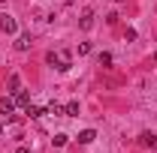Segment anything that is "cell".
I'll use <instances>...</instances> for the list:
<instances>
[{"label":"cell","mask_w":157,"mask_h":153,"mask_svg":"<svg viewBox=\"0 0 157 153\" xmlns=\"http://www.w3.org/2000/svg\"><path fill=\"white\" fill-rule=\"evenodd\" d=\"M63 111H67V117H76V114H78V102H70Z\"/></svg>","instance_id":"ba28073f"},{"label":"cell","mask_w":157,"mask_h":153,"mask_svg":"<svg viewBox=\"0 0 157 153\" xmlns=\"http://www.w3.org/2000/svg\"><path fill=\"white\" fill-rule=\"evenodd\" d=\"M67 141H70V138H67V135H63V132H58V135H55V147H63Z\"/></svg>","instance_id":"30bf717a"},{"label":"cell","mask_w":157,"mask_h":153,"mask_svg":"<svg viewBox=\"0 0 157 153\" xmlns=\"http://www.w3.org/2000/svg\"><path fill=\"white\" fill-rule=\"evenodd\" d=\"M94 138H97V132H94V129H85V132H78V141H82V144H91Z\"/></svg>","instance_id":"8992f818"},{"label":"cell","mask_w":157,"mask_h":153,"mask_svg":"<svg viewBox=\"0 0 157 153\" xmlns=\"http://www.w3.org/2000/svg\"><path fill=\"white\" fill-rule=\"evenodd\" d=\"M48 114H55V117H60V114H67V111H63V108H60L58 102H52V105H48Z\"/></svg>","instance_id":"52a82bcc"},{"label":"cell","mask_w":157,"mask_h":153,"mask_svg":"<svg viewBox=\"0 0 157 153\" xmlns=\"http://www.w3.org/2000/svg\"><path fill=\"white\" fill-rule=\"evenodd\" d=\"M15 102H18V105H30V102H27V93H24V90H18V93H15Z\"/></svg>","instance_id":"8fae6325"},{"label":"cell","mask_w":157,"mask_h":153,"mask_svg":"<svg viewBox=\"0 0 157 153\" xmlns=\"http://www.w3.org/2000/svg\"><path fill=\"white\" fill-rule=\"evenodd\" d=\"M48 63L55 66V69H60V72H67L70 66H73V57H70V51H48Z\"/></svg>","instance_id":"6da1fadb"},{"label":"cell","mask_w":157,"mask_h":153,"mask_svg":"<svg viewBox=\"0 0 157 153\" xmlns=\"http://www.w3.org/2000/svg\"><path fill=\"white\" fill-rule=\"evenodd\" d=\"M27 114H30V117H42L45 111H42V108H36V105H27Z\"/></svg>","instance_id":"9c48e42d"},{"label":"cell","mask_w":157,"mask_h":153,"mask_svg":"<svg viewBox=\"0 0 157 153\" xmlns=\"http://www.w3.org/2000/svg\"><path fill=\"white\" fill-rule=\"evenodd\" d=\"M18 84H21L18 75H9V90H18Z\"/></svg>","instance_id":"4fadbf2b"},{"label":"cell","mask_w":157,"mask_h":153,"mask_svg":"<svg viewBox=\"0 0 157 153\" xmlns=\"http://www.w3.org/2000/svg\"><path fill=\"white\" fill-rule=\"evenodd\" d=\"M85 54H91V42H82L78 45V57H85Z\"/></svg>","instance_id":"7c38bea8"},{"label":"cell","mask_w":157,"mask_h":153,"mask_svg":"<svg viewBox=\"0 0 157 153\" xmlns=\"http://www.w3.org/2000/svg\"><path fill=\"white\" fill-rule=\"evenodd\" d=\"M78 27H82V30H91V27H94V15H91V12H85L82 21H78Z\"/></svg>","instance_id":"5b68a950"},{"label":"cell","mask_w":157,"mask_h":153,"mask_svg":"<svg viewBox=\"0 0 157 153\" xmlns=\"http://www.w3.org/2000/svg\"><path fill=\"white\" fill-rule=\"evenodd\" d=\"M142 144L151 147V150H157V135L154 132H142Z\"/></svg>","instance_id":"277c9868"},{"label":"cell","mask_w":157,"mask_h":153,"mask_svg":"<svg viewBox=\"0 0 157 153\" xmlns=\"http://www.w3.org/2000/svg\"><path fill=\"white\" fill-rule=\"evenodd\" d=\"M0 132H3V117H0Z\"/></svg>","instance_id":"2e32d148"},{"label":"cell","mask_w":157,"mask_h":153,"mask_svg":"<svg viewBox=\"0 0 157 153\" xmlns=\"http://www.w3.org/2000/svg\"><path fill=\"white\" fill-rule=\"evenodd\" d=\"M33 42H30V33H24V36H18L15 39V51H27Z\"/></svg>","instance_id":"3957f363"},{"label":"cell","mask_w":157,"mask_h":153,"mask_svg":"<svg viewBox=\"0 0 157 153\" xmlns=\"http://www.w3.org/2000/svg\"><path fill=\"white\" fill-rule=\"evenodd\" d=\"M15 153H30V150H27V147H18V150H15Z\"/></svg>","instance_id":"9a60e30c"},{"label":"cell","mask_w":157,"mask_h":153,"mask_svg":"<svg viewBox=\"0 0 157 153\" xmlns=\"http://www.w3.org/2000/svg\"><path fill=\"white\" fill-rule=\"evenodd\" d=\"M0 30H3V33H15V30H18L15 18H12V15H6V12H0Z\"/></svg>","instance_id":"7a4b0ae2"},{"label":"cell","mask_w":157,"mask_h":153,"mask_svg":"<svg viewBox=\"0 0 157 153\" xmlns=\"http://www.w3.org/2000/svg\"><path fill=\"white\" fill-rule=\"evenodd\" d=\"M109 63H112V54L103 51V54H100V66H109Z\"/></svg>","instance_id":"5bb4252c"}]
</instances>
